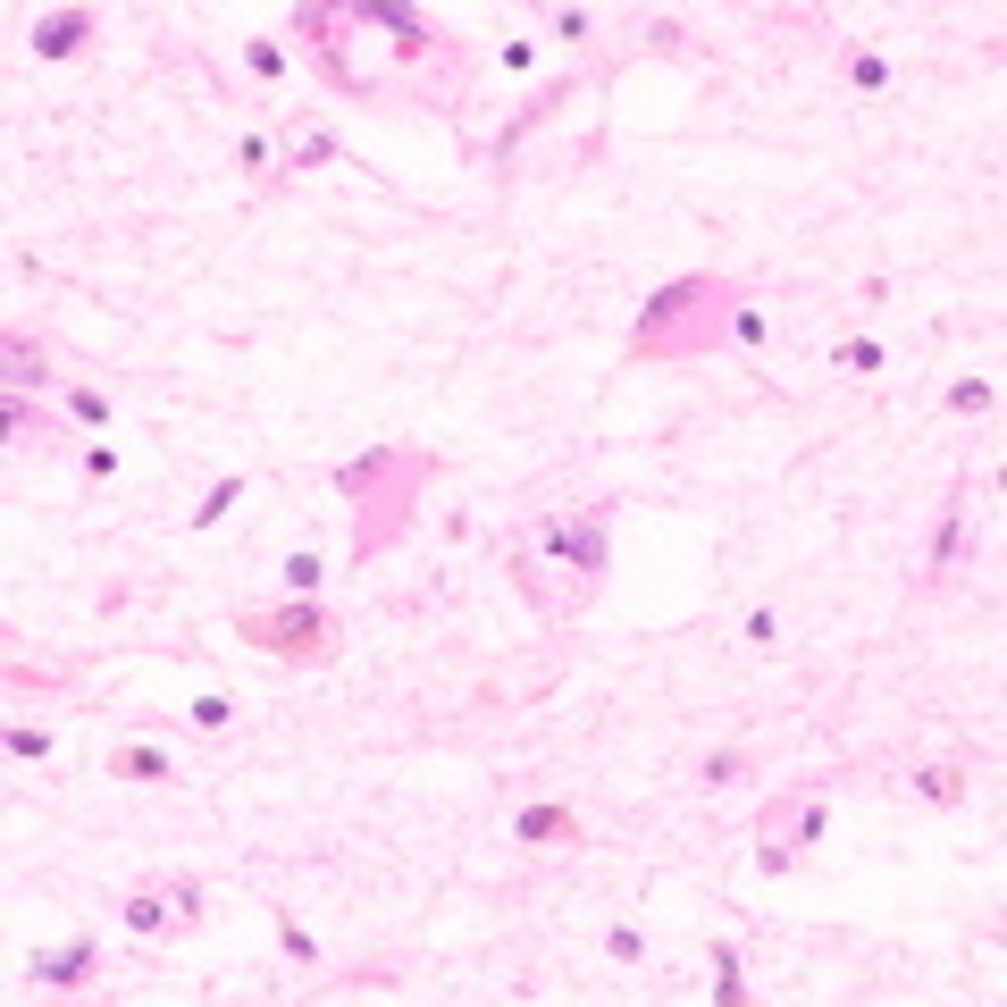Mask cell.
<instances>
[{
  "instance_id": "cell-1",
  "label": "cell",
  "mask_w": 1007,
  "mask_h": 1007,
  "mask_svg": "<svg viewBox=\"0 0 1007 1007\" xmlns=\"http://www.w3.org/2000/svg\"><path fill=\"white\" fill-rule=\"evenodd\" d=\"M235 629H244L260 655H311V647H328V613L311 597H285L269 613H235Z\"/></svg>"
},
{
  "instance_id": "cell-2",
  "label": "cell",
  "mask_w": 1007,
  "mask_h": 1007,
  "mask_svg": "<svg viewBox=\"0 0 1007 1007\" xmlns=\"http://www.w3.org/2000/svg\"><path fill=\"white\" fill-rule=\"evenodd\" d=\"M714 303H730V285H714V278H680V285H663L655 303L638 311V336H629V353H672V328L680 319H714Z\"/></svg>"
},
{
  "instance_id": "cell-3",
  "label": "cell",
  "mask_w": 1007,
  "mask_h": 1007,
  "mask_svg": "<svg viewBox=\"0 0 1007 1007\" xmlns=\"http://www.w3.org/2000/svg\"><path fill=\"white\" fill-rule=\"evenodd\" d=\"M93 42V9H51V17H34V60H76Z\"/></svg>"
},
{
  "instance_id": "cell-4",
  "label": "cell",
  "mask_w": 1007,
  "mask_h": 1007,
  "mask_svg": "<svg viewBox=\"0 0 1007 1007\" xmlns=\"http://www.w3.org/2000/svg\"><path fill=\"white\" fill-rule=\"evenodd\" d=\"M537 546L563 555V563H579V571H604V521H579V530H571V521H546Z\"/></svg>"
},
{
  "instance_id": "cell-5",
  "label": "cell",
  "mask_w": 1007,
  "mask_h": 1007,
  "mask_svg": "<svg viewBox=\"0 0 1007 1007\" xmlns=\"http://www.w3.org/2000/svg\"><path fill=\"white\" fill-rule=\"evenodd\" d=\"M353 26H386L404 51H429V17L404 9V0H361V9H353Z\"/></svg>"
},
{
  "instance_id": "cell-6",
  "label": "cell",
  "mask_w": 1007,
  "mask_h": 1007,
  "mask_svg": "<svg viewBox=\"0 0 1007 1007\" xmlns=\"http://www.w3.org/2000/svg\"><path fill=\"white\" fill-rule=\"evenodd\" d=\"M563 831H579L571 806H521V815H512V840H530V849H555Z\"/></svg>"
},
{
  "instance_id": "cell-7",
  "label": "cell",
  "mask_w": 1007,
  "mask_h": 1007,
  "mask_svg": "<svg viewBox=\"0 0 1007 1007\" xmlns=\"http://www.w3.org/2000/svg\"><path fill=\"white\" fill-rule=\"evenodd\" d=\"M93 974V941H67V948H51V957H34V982H85Z\"/></svg>"
},
{
  "instance_id": "cell-8",
  "label": "cell",
  "mask_w": 1007,
  "mask_h": 1007,
  "mask_svg": "<svg viewBox=\"0 0 1007 1007\" xmlns=\"http://www.w3.org/2000/svg\"><path fill=\"white\" fill-rule=\"evenodd\" d=\"M110 773L118 781H168V755L143 748V739H126V748H110Z\"/></svg>"
},
{
  "instance_id": "cell-9",
  "label": "cell",
  "mask_w": 1007,
  "mask_h": 1007,
  "mask_svg": "<svg viewBox=\"0 0 1007 1007\" xmlns=\"http://www.w3.org/2000/svg\"><path fill=\"white\" fill-rule=\"evenodd\" d=\"M0 361H9V386H17V395H26V386H42V345H26V336H9V345H0Z\"/></svg>"
},
{
  "instance_id": "cell-10",
  "label": "cell",
  "mask_w": 1007,
  "mask_h": 1007,
  "mask_svg": "<svg viewBox=\"0 0 1007 1007\" xmlns=\"http://www.w3.org/2000/svg\"><path fill=\"white\" fill-rule=\"evenodd\" d=\"M285 160H294V168H319V160H336V135H328V126H294V135H285Z\"/></svg>"
},
{
  "instance_id": "cell-11",
  "label": "cell",
  "mask_w": 1007,
  "mask_h": 1007,
  "mask_svg": "<svg viewBox=\"0 0 1007 1007\" xmlns=\"http://www.w3.org/2000/svg\"><path fill=\"white\" fill-rule=\"evenodd\" d=\"M915 789H923L932 806H957V798H966V773H957V764H932V773H915Z\"/></svg>"
},
{
  "instance_id": "cell-12",
  "label": "cell",
  "mask_w": 1007,
  "mask_h": 1007,
  "mask_svg": "<svg viewBox=\"0 0 1007 1007\" xmlns=\"http://www.w3.org/2000/svg\"><path fill=\"white\" fill-rule=\"evenodd\" d=\"M160 923H168V898L160 890H135L126 898V932H160Z\"/></svg>"
},
{
  "instance_id": "cell-13",
  "label": "cell",
  "mask_w": 1007,
  "mask_h": 1007,
  "mask_svg": "<svg viewBox=\"0 0 1007 1007\" xmlns=\"http://www.w3.org/2000/svg\"><path fill=\"white\" fill-rule=\"evenodd\" d=\"M957 537H966V496L948 504V521H941V537H932V571H948V563H957Z\"/></svg>"
},
{
  "instance_id": "cell-14",
  "label": "cell",
  "mask_w": 1007,
  "mask_h": 1007,
  "mask_svg": "<svg viewBox=\"0 0 1007 1007\" xmlns=\"http://www.w3.org/2000/svg\"><path fill=\"white\" fill-rule=\"evenodd\" d=\"M714 966H723V982H714V999H723V1007H739V999H748V982H739V948H714Z\"/></svg>"
},
{
  "instance_id": "cell-15",
  "label": "cell",
  "mask_w": 1007,
  "mask_h": 1007,
  "mask_svg": "<svg viewBox=\"0 0 1007 1007\" xmlns=\"http://www.w3.org/2000/svg\"><path fill=\"white\" fill-rule=\"evenodd\" d=\"M386 471H395V454H361V462H345V471H336V479H345L353 496H361V487H378V479H386Z\"/></svg>"
},
{
  "instance_id": "cell-16",
  "label": "cell",
  "mask_w": 1007,
  "mask_h": 1007,
  "mask_svg": "<svg viewBox=\"0 0 1007 1007\" xmlns=\"http://www.w3.org/2000/svg\"><path fill=\"white\" fill-rule=\"evenodd\" d=\"M244 496V479H219V487H211V504H202V512H193V530H219L227 521V504Z\"/></svg>"
},
{
  "instance_id": "cell-17",
  "label": "cell",
  "mask_w": 1007,
  "mask_h": 1007,
  "mask_svg": "<svg viewBox=\"0 0 1007 1007\" xmlns=\"http://www.w3.org/2000/svg\"><path fill=\"white\" fill-rule=\"evenodd\" d=\"M67 411H76L85 429H110V395H101V386H76V395H67Z\"/></svg>"
},
{
  "instance_id": "cell-18",
  "label": "cell",
  "mask_w": 1007,
  "mask_h": 1007,
  "mask_svg": "<svg viewBox=\"0 0 1007 1007\" xmlns=\"http://www.w3.org/2000/svg\"><path fill=\"white\" fill-rule=\"evenodd\" d=\"M604 957L638 966V957H647V932H638V923H613V932H604Z\"/></svg>"
},
{
  "instance_id": "cell-19",
  "label": "cell",
  "mask_w": 1007,
  "mask_h": 1007,
  "mask_svg": "<svg viewBox=\"0 0 1007 1007\" xmlns=\"http://www.w3.org/2000/svg\"><path fill=\"white\" fill-rule=\"evenodd\" d=\"M849 85H856V93H881V85H890V60L856 51V60H849Z\"/></svg>"
},
{
  "instance_id": "cell-20",
  "label": "cell",
  "mask_w": 1007,
  "mask_h": 1007,
  "mask_svg": "<svg viewBox=\"0 0 1007 1007\" xmlns=\"http://www.w3.org/2000/svg\"><path fill=\"white\" fill-rule=\"evenodd\" d=\"M840 370L874 378V370H881V345H874V336H849V345H840Z\"/></svg>"
},
{
  "instance_id": "cell-21",
  "label": "cell",
  "mask_w": 1007,
  "mask_h": 1007,
  "mask_svg": "<svg viewBox=\"0 0 1007 1007\" xmlns=\"http://www.w3.org/2000/svg\"><path fill=\"white\" fill-rule=\"evenodd\" d=\"M319 588V555H285V597H311Z\"/></svg>"
},
{
  "instance_id": "cell-22",
  "label": "cell",
  "mask_w": 1007,
  "mask_h": 1007,
  "mask_svg": "<svg viewBox=\"0 0 1007 1007\" xmlns=\"http://www.w3.org/2000/svg\"><path fill=\"white\" fill-rule=\"evenodd\" d=\"M730 336H739V345H764V336H773V319L755 311V303H739V311H730Z\"/></svg>"
},
{
  "instance_id": "cell-23",
  "label": "cell",
  "mask_w": 1007,
  "mask_h": 1007,
  "mask_svg": "<svg viewBox=\"0 0 1007 1007\" xmlns=\"http://www.w3.org/2000/svg\"><path fill=\"white\" fill-rule=\"evenodd\" d=\"M948 411H991V378H957L948 386Z\"/></svg>"
},
{
  "instance_id": "cell-24",
  "label": "cell",
  "mask_w": 1007,
  "mask_h": 1007,
  "mask_svg": "<svg viewBox=\"0 0 1007 1007\" xmlns=\"http://www.w3.org/2000/svg\"><path fill=\"white\" fill-rule=\"evenodd\" d=\"M244 67L252 76H285V51L278 42H244Z\"/></svg>"
},
{
  "instance_id": "cell-25",
  "label": "cell",
  "mask_w": 1007,
  "mask_h": 1007,
  "mask_svg": "<svg viewBox=\"0 0 1007 1007\" xmlns=\"http://www.w3.org/2000/svg\"><path fill=\"white\" fill-rule=\"evenodd\" d=\"M9 755H17V764H34V755H51V739H42L34 723H17V730H9Z\"/></svg>"
},
{
  "instance_id": "cell-26",
  "label": "cell",
  "mask_w": 1007,
  "mask_h": 1007,
  "mask_svg": "<svg viewBox=\"0 0 1007 1007\" xmlns=\"http://www.w3.org/2000/svg\"><path fill=\"white\" fill-rule=\"evenodd\" d=\"M739 773H748V755H730V748H723V755H705V781H714V789L739 781Z\"/></svg>"
},
{
  "instance_id": "cell-27",
  "label": "cell",
  "mask_w": 1007,
  "mask_h": 1007,
  "mask_svg": "<svg viewBox=\"0 0 1007 1007\" xmlns=\"http://www.w3.org/2000/svg\"><path fill=\"white\" fill-rule=\"evenodd\" d=\"M235 168H252V177H260V168H269V143H260V135H235Z\"/></svg>"
},
{
  "instance_id": "cell-28",
  "label": "cell",
  "mask_w": 1007,
  "mask_h": 1007,
  "mask_svg": "<svg viewBox=\"0 0 1007 1007\" xmlns=\"http://www.w3.org/2000/svg\"><path fill=\"white\" fill-rule=\"evenodd\" d=\"M278 941H285V957H303V966H311L319 948H311V932H303V923H278Z\"/></svg>"
},
{
  "instance_id": "cell-29",
  "label": "cell",
  "mask_w": 1007,
  "mask_h": 1007,
  "mask_svg": "<svg viewBox=\"0 0 1007 1007\" xmlns=\"http://www.w3.org/2000/svg\"><path fill=\"white\" fill-rule=\"evenodd\" d=\"M555 34H563V42H579V34H597V17H588V9H563V17H555Z\"/></svg>"
}]
</instances>
